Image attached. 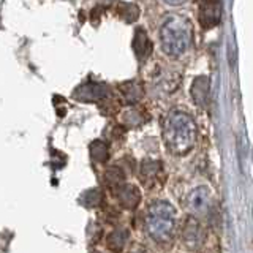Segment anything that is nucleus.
I'll use <instances>...</instances> for the list:
<instances>
[{
    "mask_svg": "<svg viewBox=\"0 0 253 253\" xmlns=\"http://www.w3.org/2000/svg\"><path fill=\"white\" fill-rule=\"evenodd\" d=\"M163 141L174 155H185L196 141V125L193 119L182 111H171L163 121Z\"/></svg>",
    "mask_w": 253,
    "mask_h": 253,
    "instance_id": "nucleus-1",
    "label": "nucleus"
},
{
    "mask_svg": "<svg viewBox=\"0 0 253 253\" xmlns=\"http://www.w3.org/2000/svg\"><path fill=\"white\" fill-rule=\"evenodd\" d=\"M160 42L165 54L169 57H179L192 43V24L185 16L171 14L162 26Z\"/></svg>",
    "mask_w": 253,
    "mask_h": 253,
    "instance_id": "nucleus-2",
    "label": "nucleus"
},
{
    "mask_svg": "<svg viewBox=\"0 0 253 253\" xmlns=\"http://www.w3.org/2000/svg\"><path fill=\"white\" fill-rule=\"evenodd\" d=\"M177 215L174 208L166 201H155L146 212V231L157 242H168L176 231Z\"/></svg>",
    "mask_w": 253,
    "mask_h": 253,
    "instance_id": "nucleus-3",
    "label": "nucleus"
},
{
    "mask_svg": "<svg viewBox=\"0 0 253 253\" xmlns=\"http://www.w3.org/2000/svg\"><path fill=\"white\" fill-rule=\"evenodd\" d=\"M212 206H213V196H212V192L206 185L196 187L187 195L185 208L192 215H196V217L209 215L212 211Z\"/></svg>",
    "mask_w": 253,
    "mask_h": 253,
    "instance_id": "nucleus-4",
    "label": "nucleus"
},
{
    "mask_svg": "<svg viewBox=\"0 0 253 253\" xmlns=\"http://www.w3.org/2000/svg\"><path fill=\"white\" fill-rule=\"evenodd\" d=\"M109 87L101 83H93L87 81L81 84L78 89L73 92V98L79 101H101L109 95Z\"/></svg>",
    "mask_w": 253,
    "mask_h": 253,
    "instance_id": "nucleus-5",
    "label": "nucleus"
},
{
    "mask_svg": "<svg viewBox=\"0 0 253 253\" xmlns=\"http://www.w3.org/2000/svg\"><path fill=\"white\" fill-rule=\"evenodd\" d=\"M182 242L185 244V247L190 250H198L204 242V233L201 225L198 223V220L195 217H188L187 221L182 228Z\"/></svg>",
    "mask_w": 253,
    "mask_h": 253,
    "instance_id": "nucleus-6",
    "label": "nucleus"
},
{
    "mask_svg": "<svg viewBox=\"0 0 253 253\" xmlns=\"http://www.w3.org/2000/svg\"><path fill=\"white\" fill-rule=\"evenodd\" d=\"M221 21L220 0H203L200 5V22L203 29H212Z\"/></svg>",
    "mask_w": 253,
    "mask_h": 253,
    "instance_id": "nucleus-7",
    "label": "nucleus"
},
{
    "mask_svg": "<svg viewBox=\"0 0 253 253\" xmlns=\"http://www.w3.org/2000/svg\"><path fill=\"white\" fill-rule=\"evenodd\" d=\"M114 195L117 198V201L121 203L122 208L125 209H134L141 201V192L136 185L131 184H124L114 188Z\"/></svg>",
    "mask_w": 253,
    "mask_h": 253,
    "instance_id": "nucleus-8",
    "label": "nucleus"
},
{
    "mask_svg": "<svg viewBox=\"0 0 253 253\" xmlns=\"http://www.w3.org/2000/svg\"><path fill=\"white\" fill-rule=\"evenodd\" d=\"M133 51L139 62H146L152 54V42L149 40L144 29H136L133 37Z\"/></svg>",
    "mask_w": 253,
    "mask_h": 253,
    "instance_id": "nucleus-9",
    "label": "nucleus"
},
{
    "mask_svg": "<svg viewBox=\"0 0 253 253\" xmlns=\"http://www.w3.org/2000/svg\"><path fill=\"white\" fill-rule=\"evenodd\" d=\"M209 90H211V83L208 76H198L193 84L190 93H192V98L195 101V105L206 108L209 103Z\"/></svg>",
    "mask_w": 253,
    "mask_h": 253,
    "instance_id": "nucleus-10",
    "label": "nucleus"
},
{
    "mask_svg": "<svg viewBox=\"0 0 253 253\" xmlns=\"http://www.w3.org/2000/svg\"><path fill=\"white\" fill-rule=\"evenodd\" d=\"M119 90H121L122 97L126 100V103H130V105L138 103L142 98V95H144V89H142V84L139 81L121 83L119 84Z\"/></svg>",
    "mask_w": 253,
    "mask_h": 253,
    "instance_id": "nucleus-11",
    "label": "nucleus"
},
{
    "mask_svg": "<svg viewBox=\"0 0 253 253\" xmlns=\"http://www.w3.org/2000/svg\"><path fill=\"white\" fill-rule=\"evenodd\" d=\"M160 172H163V169H162V163L158 160H144L141 163V177L147 184H152Z\"/></svg>",
    "mask_w": 253,
    "mask_h": 253,
    "instance_id": "nucleus-12",
    "label": "nucleus"
},
{
    "mask_svg": "<svg viewBox=\"0 0 253 253\" xmlns=\"http://www.w3.org/2000/svg\"><path fill=\"white\" fill-rule=\"evenodd\" d=\"M139 8L134 5V3H130V2H122L121 5L117 6V14L119 18H121L122 21L125 22H134L138 18H139Z\"/></svg>",
    "mask_w": 253,
    "mask_h": 253,
    "instance_id": "nucleus-13",
    "label": "nucleus"
},
{
    "mask_svg": "<svg viewBox=\"0 0 253 253\" xmlns=\"http://www.w3.org/2000/svg\"><path fill=\"white\" fill-rule=\"evenodd\" d=\"M126 241H128V231L124 229V228H117V229H114V231L109 234L108 245H109L111 250L121 252L125 247Z\"/></svg>",
    "mask_w": 253,
    "mask_h": 253,
    "instance_id": "nucleus-14",
    "label": "nucleus"
},
{
    "mask_svg": "<svg viewBox=\"0 0 253 253\" xmlns=\"http://www.w3.org/2000/svg\"><path fill=\"white\" fill-rule=\"evenodd\" d=\"M89 152H90V158L93 162H97V163H105L109 158V149H108V146L105 144V142L100 141V139L90 142Z\"/></svg>",
    "mask_w": 253,
    "mask_h": 253,
    "instance_id": "nucleus-15",
    "label": "nucleus"
},
{
    "mask_svg": "<svg viewBox=\"0 0 253 253\" xmlns=\"http://www.w3.org/2000/svg\"><path fill=\"white\" fill-rule=\"evenodd\" d=\"M105 180H106V184L111 185V187H113V190H114V188H117L119 185H122L124 182H125V174H124V171L121 168L113 166V168L106 169Z\"/></svg>",
    "mask_w": 253,
    "mask_h": 253,
    "instance_id": "nucleus-16",
    "label": "nucleus"
},
{
    "mask_svg": "<svg viewBox=\"0 0 253 253\" xmlns=\"http://www.w3.org/2000/svg\"><path fill=\"white\" fill-rule=\"evenodd\" d=\"M122 124L125 126H128V128H133V126H138L142 124V116L138 109H126L122 113Z\"/></svg>",
    "mask_w": 253,
    "mask_h": 253,
    "instance_id": "nucleus-17",
    "label": "nucleus"
},
{
    "mask_svg": "<svg viewBox=\"0 0 253 253\" xmlns=\"http://www.w3.org/2000/svg\"><path fill=\"white\" fill-rule=\"evenodd\" d=\"M117 109H119V100L116 97H113V95H108L106 98H103L100 101V111L103 114H116L117 113Z\"/></svg>",
    "mask_w": 253,
    "mask_h": 253,
    "instance_id": "nucleus-18",
    "label": "nucleus"
},
{
    "mask_svg": "<svg viewBox=\"0 0 253 253\" xmlns=\"http://www.w3.org/2000/svg\"><path fill=\"white\" fill-rule=\"evenodd\" d=\"M85 196H89L85 200V206H89V208H95V206H98L101 203V198H103V195L100 193V190H97V188L89 190V192L85 193Z\"/></svg>",
    "mask_w": 253,
    "mask_h": 253,
    "instance_id": "nucleus-19",
    "label": "nucleus"
},
{
    "mask_svg": "<svg viewBox=\"0 0 253 253\" xmlns=\"http://www.w3.org/2000/svg\"><path fill=\"white\" fill-rule=\"evenodd\" d=\"M163 2L171 5V6H179V5H184L187 0H163Z\"/></svg>",
    "mask_w": 253,
    "mask_h": 253,
    "instance_id": "nucleus-20",
    "label": "nucleus"
},
{
    "mask_svg": "<svg viewBox=\"0 0 253 253\" xmlns=\"http://www.w3.org/2000/svg\"><path fill=\"white\" fill-rule=\"evenodd\" d=\"M98 2H100L101 6H111V5L116 2V0H98Z\"/></svg>",
    "mask_w": 253,
    "mask_h": 253,
    "instance_id": "nucleus-21",
    "label": "nucleus"
}]
</instances>
